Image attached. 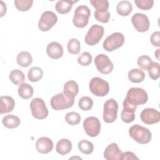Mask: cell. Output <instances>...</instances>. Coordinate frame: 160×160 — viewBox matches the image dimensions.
I'll list each match as a JSON object with an SVG mask.
<instances>
[{
    "mask_svg": "<svg viewBox=\"0 0 160 160\" xmlns=\"http://www.w3.org/2000/svg\"><path fill=\"white\" fill-rule=\"evenodd\" d=\"M74 102V97L64 92L53 96L50 101V104L54 110H62L71 108Z\"/></svg>",
    "mask_w": 160,
    "mask_h": 160,
    "instance_id": "6da1fadb",
    "label": "cell"
},
{
    "mask_svg": "<svg viewBox=\"0 0 160 160\" xmlns=\"http://www.w3.org/2000/svg\"><path fill=\"white\" fill-rule=\"evenodd\" d=\"M129 134L135 141L141 144L148 143L152 138L151 131L148 128L139 124L132 126L129 129Z\"/></svg>",
    "mask_w": 160,
    "mask_h": 160,
    "instance_id": "7a4b0ae2",
    "label": "cell"
},
{
    "mask_svg": "<svg viewBox=\"0 0 160 160\" xmlns=\"http://www.w3.org/2000/svg\"><path fill=\"white\" fill-rule=\"evenodd\" d=\"M148 94L144 89L140 88H131L128 90L124 99L129 103L138 106L146 104L148 101Z\"/></svg>",
    "mask_w": 160,
    "mask_h": 160,
    "instance_id": "3957f363",
    "label": "cell"
},
{
    "mask_svg": "<svg viewBox=\"0 0 160 160\" xmlns=\"http://www.w3.org/2000/svg\"><path fill=\"white\" fill-rule=\"evenodd\" d=\"M90 16L91 11L88 6L85 5L79 6L74 11L72 22L76 27L83 28L88 24Z\"/></svg>",
    "mask_w": 160,
    "mask_h": 160,
    "instance_id": "277c9868",
    "label": "cell"
},
{
    "mask_svg": "<svg viewBox=\"0 0 160 160\" xmlns=\"http://www.w3.org/2000/svg\"><path fill=\"white\" fill-rule=\"evenodd\" d=\"M89 88L91 93L98 97L105 96L109 91V83L99 77H94L91 79Z\"/></svg>",
    "mask_w": 160,
    "mask_h": 160,
    "instance_id": "5b68a950",
    "label": "cell"
},
{
    "mask_svg": "<svg viewBox=\"0 0 160 160\" xmlns=\"http://www.w3.org/2000/svg\"><path fill=\"white\" fill-rule=\"evenodd\" d=\"M30 108L32 116L38 119H44L48 115V109L44 100L41 98L32 99L30 103Z\"/></svg>",
    "mask_w": 160,
    "mask_h": 160,
    "instance_id": "8992f818",
    "label": "cell"
},
{
    "mask_svg": "<svg viewBox=\"0 0 160 160\" xmlns=\"http://www.w3.org/2000/svg\"><path fill=\"white\" fill-rule=\"evenodd\" d=\"M124 42V35L119 32H114L108 36L104 41L103 48L109 52L113 51L121 48Z\"/></svg>",
    "mask_w": 160,
    "mask_h": 160,
    "instance_id": "52a82bcc",
    "label": "cell"
},
{
    "mask_svg": "<svg viewBox=\"0 0 160 160\" xmlns=\"http://www.w3.org/2000/svg\"><path fill=\"white\" fill-rule=\"evenodd\" d=\"M118 104L114 99L107 100L104 104L103 120L107 123H111L115 121L117 118Z\"/></svg>",
    "mask_w": 160,
    "mask_h": 160,
    "instance_id": "ba28073f",
    "label": "cell"
},
{
    "mask_svg": "<svg viewBox=\"0 0 160 160\" xmlns=\"http://www.w3.org/2000/svg\"><path fill=\"white\" fill-rule=\"evenodd\" d=\"M104 32V29L102 26L98 24L92 25L85 36V42L89 46L96 45L103 37Z\"/></svg>",
    "mask_w": 160,
    "mask_h": 160,
    "instance_id": "9c48e42d",
    "label": "cell"
},
{
    "mask_svg": "<svg viewBox=\"0 0 160 160\" xmlns=\"http://www.w3.org/2000/svg\"><path fill=\"white\" fill-rule=\"evenodd\" d=\"M58 17L52 11H44L39 19L38 28L42 31H48L57 22Z\"/></svg>",
    "mask_w": 160,
    "mask_h": 160,
    "instance_id": "30bf717a",
    "label": "cell"
},
{
    "mask_svg": "<svg viewBox=\"0 0 160 160\" xmlns=\"http://www.w3.org/2000/svg\"><path fill=\"white\" fill-rule=\"evenodd\" d=\"M83 128L87 135L92 138L96 137L101 131L100 121L94 116L88 117L83 122Z\"/></svg>",
    "mask_w": 160,
    "mask_h": 160,
    "instance_id": "8fae6325",
    "label": "cell"
},
{
    "mask_svg": "<svg viewBox=\"0 0 160 160\" xmlns=\"http://www.w3.org/2000/svg\"><path fill=\"white\" fill-rule=\"evenodd\" d=\"M94 64L99 72L103 74H108L113 69V64L108 56L99 54L95 57Z\"/></svg>",
    "mask_w": 160,
    "mask_h": 160,
    "instance_id": "7c38bea8",
    "label": "cell"
},
{
    "mask_svg": "<svg viewBox=\"0 0 160 160\" xmlns=\"http://www.w3.org/2000/svg\"><path fill=\"white\" fill-rule=\"evenodd\" d=\"M131 22L138 32H144L147 31L150 26L148 17L142 13H136L131 18Z\"/></svg>",
    "mask_w": 160,
    "mask_h": 160,
    "instance_id": "4fadbf2b",
    "label": "cell"
},
{
    "mask_svg": "<svg viewBox=\"0 0 160 160\" xmlns=\"http://www.w3.org/2000/svg\"><path fill=\"white\" fill-rule=\"evenodd\" d=\"M141 120L146 124H153L160 121V112L153 108H146L140 114Z\"/></svg>",
    "mask_w": 160,
    "mask_h": 160,
    "instance_id": "5bb4252c",
    "label": "cell"
},
{
    "mask_svg": "<svg viewBox=\"0 0 160 160\" xmlns=\"http://www.w3.org/2000/svg\"><path fill=\"white\" fill-rule=\"evenodd\" d=\"M122 106L123 109L121 114L122 121L125 123L132 122L135 119L134 112L137 106L129 103L125 99H124Z\"/></svg>",
    "mask_w": 160,
    "mask_h": 160,
    "instance_id": "9a60e30c",
    "label": "cell"
},
{
    "mask_svg": "<svg viewBox=\"0 0 160 160\" xmlns=\"http://www.w3.org/2000/svg\"><path fill=\"white\" fill-rule=\"evenodd\" d=\"M54 147L52 141L48 137H41L36 142V148L41 154H47L51 152Z\"/></svg>",
    "mask_w": 160,
    "mask_h": 160,
    "instance_id": "2e32d148",
    "label": "cell"
},
{
    "mask_svg": "<svg viewBox=\"0 0 160 160\" xmlns=\"http://www.w3.org/2000/svg\"><path fill=\"white\" fill-rule=\"evenodd\" d=\"M122 152L116 143L109 144L104 151V158L107 160H120Z\"/></svg>",
    "mask_w": 160,
    "mask_h": 160,
    "instance_id": "e0dca14e",
    "label": "cell"
},
{
    "mask_svg": "<svg viewBox=\"0 0 160 160\" xmlns=\"http://www.w3.org/2000/svg\"><path fill=\"white\" fill-rule=\"evenodd\" d=\"M46 53L52 59H58L63 55V48L61 44L58 42H51L49 43L46 47Z\"/></svg>",
    "mask_w": 160,
    "mask_h": 160,
    "instance_id": "ac0fdd59",
    "label": "cell"
},
{
    "mask_svg": "<svg viewBox=\"0 0 160 160\" xmlns=\"http://www.w3.org/2000/svg\"><path fill=\"white\" fill-rule=\"evenodd\" d=\"M0 114L11 112L15 106V101L12 98L9 96H2L0 98Z\"/></svg>",
    "mask_w": 160,
    "mask_h": 160,
    "instance_id": "d6986e66",
    "label": "cell"
},
{
    "mask_svg": "<svg viewBox=\"0 0 160 160\" xmlns=\"http://www.w3.org/2000/svg\"><path fill=\"white\" fill-rule=\"evenodd\" d=\"M78 1H71V0H61L58 1L56 5H55V9L60 14H64L68 13L72 7L74 3L77 2Z\"/></svg>",
    "mask_w": 160,
    "mask_h": 160,
    "instance_id": "ffe728a7",
    "label": "cell"
},
{
    "mask_svg": "<svg viewBox=\"0 0 160 160\" xmlns=\"http://www.w3.org/2000/svg\"><path fill=\"white\" fill-rule=\"evenodd\" d=\"M72 149V143L68 139H61L56 144V152L60 155H66Z\"/></svg>",
    "mask_w": 160,
    "mask_h": 160,
    "instance_id": "44dd1931",
    "label": "cell"
},
{
    "mask_svg": "<svg viewBox=\"0 0 160 160\" xmlns=\"http://www.w3.org/2000/svg\"><path fill=\"white\" fill-rule=\"evenodd\" d=\"M116 11L120 16H127L129 15L132 11V4L128 1H121L118 3Z\"/></svg>",
    "mask_w": 160,
    "mask_h": 160,
    "instance_id": "7402d4cb",
    "label": "cell"
},
{
    "mask_svg": "<svg viewBox=\"0 0 160 160\" xmlns=\"http://www.w3.org/2000/svg\"><path fill=\"white\" fill-rule=\"evenodd\" d=\"M17 63L22 68L29 66L32 62V58L31 54L28 51L20 52L16 58Z\"/></svg>",
    "mask_w": 160,
    "mask_h": 160,
    "instance_id": "603a6c76",
    "label": "cell"
},
{
    "mask_svg": "<svg viewBox=\"0 0 160 160\" xmlns=\"http://www.w3.org/2000/svg\"><path fill=\"white\" fill-rule=\"evenodd\" d=\"M2 122L6 128L9 129H14L20 125L21 121L18 116L10 114L5 116L2 118Z\"/></svg>",
    "mask_w": 160,
    "mask_h": 160,
    "instance_id": "cb8c5ba5",
    "label": "cell"
},
{
    "mask_svg": "<svg viewBox=\"0 0 160 160\" xmlns=\"http://www.w3.org/2000/svg\"><path fill=\"white\" fill-rule=\"evenodd\" d=\"M33 88L28 83H21L18 87L19 96L24 99H28L33 95Z\"/></svg>",
    "mask_w": 160,
    "mask_h": 160,
    "instance_id": "d4e9b609",
    "label": "cell"
},
{
    "mask_svg": "<svg viewBox=\"0 0 160 160\" xmlns=\"http://www.w3.org/2000/svg\"><path fill=\"white\" fill-rule=\"evenodd\" d=\"M128 78L132 82L139 83L144 81L145 78V74L140 69H132L128 72Z\"/></svg>",
    "mask_w": 160,
    "mask_h": 160,
    "instance_id": "484cf974",
    "label": "cell"
},
{
    "mask_svg": "<svg viewBox=\"0 0 160 160\" xmlns=\"http://www.w3.org/2000/svg\"><path fill=\"white\" fill-rule=\"evenodd\" d=\"M63 92L75 98L79 92L78 84L74 81H68L64 85Z\"/></svg>",
    "mask_w": 160,
    "mask_h": 160,
    "instance_id": "4316f807",
    "label": "cell"
},
{
    "mask_svg": "<svg viewBox=\"0 0 160 160\" xmlns=\"http://www.w3.org/2000/svg\"><path fill=\"white\" fill-rule=\"evenodd\" d=\"M9 79L15 85L21 84L25 80L24 72L19 69L12 70L9 75Z\"/></svg>",
    "mask_w": 160,
    "mask_h": 160,
    "instance_id": "83f0119b",
    "label": "cell"
},
{
    "mask_svg": "<svg viewBox=\"0 0 160 160\" xmlns=\"http://www.w3.org/2000/svg\"><path fill=\"white\" fill-rule=\"evenodd\" d=\"M43 76V71L39 67H32L28 72V79L31 82H37L39 81Z\"/></svg>",
    "mask_w": 160,
    "mask_h": 160,
    "instance_id": "f1b7e54d",
    "label": "cell"
},
{
    "mask_svg": "<svg viewBox=\"0 0 160 160\" xmlns=\"http://www.w3.org/2000/svg\"><path fill=\"white\" fill-rule=\"evenodd\" d=\"M68 51L70 54H78L81 51V44L76 38L70 39L67 44Z\"/></svg>",
    "mask_w": 160,
    "mask_h": 160,
    "instance_id": "f546056e",
    "label": "cell"
},
{
    "mask_svg": "<svg viewBox=\"0 0 160 160\" xmlns=\"http://www.w3.org/2000/svg\"><path fill=\"white\" fill-rule=\"evenodd\" d=\"M78 146L79 151L85 154H90L94 150L93 144L85 139H82L79 141Z\"/></svg>",
    "mask_w": 160,
    "mask_h": 160,
    "instance_id": "4dcf8cb0",
    "label": "cell"
},
{
    "mask_svg": "<svg viewBox=\"0 0 160 160\" xmlns=\"http://www.w3.org/2000/svg\"><path fill=\"white\" fill-rule=\"evenodd\" d=\"M147 71H148L149 76L151 79L156 80L159 78L160 76V68L159 64L156 62H152Z\"/></svg>",
    "mask_w": 160,
    "mask_h": 160,
    "instance_id": "1f68e13d",
    "label": "cell"
},
{
    "mask_svg": "<svg viewBox=\"0 0 160 160\" xmlns=\"http://www.w3.org/2000/svg\"><path fill=\"white\" fill-rule=\"evenodd\" d=\"M90 2L92 6L96 8V11L99 12L108 11L109 4L107 0H90Z\"/></svg>",
    "mask_w": 160,
    "mask_h": 160,
    "instance_id": "d6a6232c",
    "label": "cell"
},
{
    "mask_svg": "<svg viewBox=\"0 0 160 160\" xmlns=\"http://www.w3.org/2000/svg\"><path fill=\"white\" fill-rule=\"evenodd\" d=\"M32 0H15L14 5L18 10L20 11H28L32 6Z\"/></svg>",
    "mask_w": 160,
    "mask_h": 160,
    "instance_id": "836d02e7",
    "label": "cell"
},
{
    "mask_svg": "<svg viewBox=\"0 0 160 160\" xmlns=\"http://www.w3.org/2000/svg\"><path fill=\"white\" fill-rule=\"evenodd\" d=\"M65 120L70 125H77L81 121V116L76 112H69L66 114Z\"/></svg>",
    "mask_w": 160,
    "mask_h": 160,
    "instance_id": "e575fe53",
    "label": "cell"
},
{
    "mask_svg": "<svg viewBox=\"0 0 160 160\" xmlns=\"http://www.w3.org/2000/svg\"><path fill=\"white\" fill-rule=\"evenodd\" d=\"M93 106L92 99L88 96H83L79 100L78 106L82 111H89Z\"/></svg>",
    "mask_w": 160,
    "mask_h": 160,
    "instance_id": "d590c367",
    "label": "cell"
},
{
    "mask_svg": "<svg viewBox=\"0 0 160 160\" xmlns=\"http://www.w3.org/2000/svg\"><path fill=\"white\" fill-rule=\"evenodd\" d=\"M92 60V58L91 54L86 51L83 52L81 55H79L78 58V62L83 66H87L89 65Z\"/></svg>",
    "mask_w": 160,
    "mask_h": 160,
    "instance_id": "8d00e7d4",
    "label": "cell"
},
{
    "mask_svg": "<svg viewBox=\"0 0 160 160\" xmlns=\"http://www.w3.org/2000/svg\"><path fill=\"white\" fill-rule=\"evenodd\" d=\"M152 62V61L151 58L147 55H142L139 56L137 61L138 65L144 70H147Z\"/></svg>",
    "mask_w": 160,
    "mask_h": 160,
    "instance_id": "74e56055",
    "label": "cell"
},
{
    "mask_svg": "<svg viewBox=\"0 0 160 160\" xmlns=\"http://www.w3.org/2000/svg\"><path fill=\"white\" fill-rule=\"evenodd\" d=\"M134 3L136 6L142 10H149L151 9L154 4L153 0H135Z\"/></svg>",
    "mask_w": 160,
    "mask_h": 160,
    "instance_id": "f35d334b",
    "label": "cell"
},
{
    "mask_svg": "<svg viewBox=\"0 0 160 160\" xmlns=\"http://www.w3.org/2000/svg\"><path fill=\"white\" fill-rule=\"evenodd\" d=\"M111 14L109 11H106L105 12H99L96 11L94 12V18L95 19L102 23H107L110 18Z\"/></svg>",
    "mask_w": 160,
    "mask_h": 160,
    "instance_id": "ab89813d",
    "label": "cell"
},
{
    "mask_svg": "<svg viewBox=\"0 0 160 160\" xmlns=\"http://www.w3.org/2000/svg\"><path fill=\"white\" fill-rule=\"evenodd\" d=\"M150 41L151 44L154 46L159 48L160 46V32L159 31L154 32L150 37Z\"/></svg>",
    "mask_w": 160,
    "mask_h": 160,
    "instance_id": "60d3db41",
    "label": "cell"
},
{
    "mask_svg": "<svg viewBox=\"0 0 160 160\" xmlns=\"http://www.w3.org/2000/svg\"><path fill=\"white\" fill-rule=\"evenodd\" d=\"M127 159H139V158L136 156L134 153L131 151H126L122 152L120 160H127Z\"/></svg>",
    "mask_w": 160,
    "mask_h": 160,
    "instance_id": "b9f144b4",
    "label": "cell"
},
{
    "mask_svg": "<svg viewBox=\"0 0 160 160\" xmlns=\"http://www.w3.org/2000/svg\"><path fill=\"white\" fill-rule=\"evenodd\" d=\"M1 17L3 16L6 12V4H4V2L3 1H1Z\"/></svg>",
    "mask_w": 160,
    "mask_h": 160,
    "instance_id": "7bdbcfd3",
    "label": "cell"
},
{
    "mask_svg": "<svg viewBox=\"0 0 160 160\" xmlns=\"http://www.w3.org/2000/svg\"><path fill=\"white\" fill-rule=\"evenodd\" d=\"M159 49H157V51L155 52V56L156 57V58L158 59H159Z\"/></svg>",
    "mask_w": 160,
    "mask_h": 160,
    "instance_id": "ee69618b",
    "label": "cell"
}]
</instances>
